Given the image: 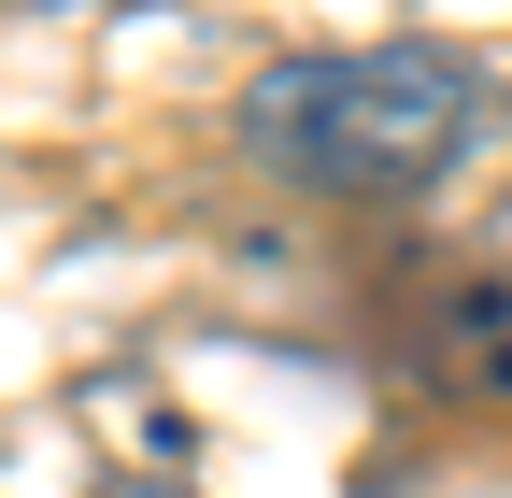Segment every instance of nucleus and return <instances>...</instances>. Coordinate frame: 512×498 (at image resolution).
Segmentation results:
<instances>
[{
	"mask_svg": "<svg viewBox=\"0 0 512 498\" xmlns=\"http://www.w3.org/2000/svg\"><path fill=\"white\" fill-rule=\"evenodd\" d=\"M484 114H498L484 57L399 29V43H313V57H271V72L242 86V143H256V171L313 185V200L399 214V200H427L441 171H470Z\"/></svg>",
	"mask_w": 512,
	"mask_h": 498,
	"instance_id": "f257e3e1",
	"label": "nucleus"
},
{
	"mask_svg": "<svg viewBox=\"0 0 512 498\" xmlns=\"http://www.w3.org/2000/svg\"><path fill=\"white\" fill-rule=\"evenodd\" d=\"M427 370H441V385H484V399H512V285H498V271H441Z\"/></svg>",
	"mask_w": 512,
	"mask_h": 498,
	"instance_id": "f03ea898",
	"label": "nucleus"
},
{
	"mask_svg": "<svg viewBox=\"0 0 512 498\" xmlns=\"http://www.w3.org/2000/svg\"><path fill=\"white\" fill-rule=\"evenodd\" d=\"M100 498H171V484H100Z\"/></svg>",
	"mask_w": 512,
	"mask_h": 498,
	"instance_id": "7ed1b4c3",
	"label": "nucleus"
}]
</instances>
